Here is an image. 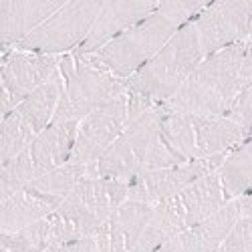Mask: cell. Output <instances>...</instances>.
<instances>
[{"mask_svg":"<svg viewBox=\"0 0 252 252\" xmlns=\"http://www.w3.org/2000/svg\"><path fill=\"white\" fill-rule=\"evenodd\" d=\"M61 57L40 55L12 49L2 53V93L0 109L2 117L14 111L31 93L47 83L59 71Z\"/></svg>","mask_w":252,"mask_h":252,"instance_id":"9c48e42d","label":"cell"},{"mask_svg":"<svg viewBox=\"0 0 252 252\" xmlns=\"http://www.w3.org/2000/svg\"><path fill=\"white\" fill-rule=\"evenodd\" d=\"M250 85L252 51L246 40L204 57L163 107L194 119L222 117L230 113L236 99Z\"/></svg>","mask_w":252,"mask_h":252,"instance_id":"6da1fadb","label":"cell"},{"mask_svg":"<svg viewBox=\"0 0 252 252\" xmlns=\"http://www.w3.org/2000/svg\"><path fill=\"white\" fill-rule=\"evenodd\" d=\"M218 178L228 200L252 194V137L226 156L218 167Z\"/></svg>","mask_w":252,"mask_h":252,"instance_id":"d4e9b609","label":"cell"},{"mask_svg":"<svg viewBox=\"0 0 252 252\" xmlns=\"http://www.w3.org/2000/svg\"><path fill=\"white\" fill-rule=\"evenodd\" d=\"M63 4L65 2H59V0H0L2 53H8L18 43H23Z\"/></svg>","mask_w":252,"mask_h":252,"instance_id":"9a60e30c","label":"cell"},{"mask_svg":"<svg viewBox=\"0 0 252 252\" xmlns=\"http://www.w3.org/2000/svg\"><path fill=\"white\" fill-rule=\"evenodd\" d=\"M87 176H95L93 174V165H81V163H65L57 167V170L36 178L34 182H31L25 190L32 192L34 196H38L40 200L49 202L55 210L63 204L73 188Z\"/></svg>","mask_w":252,"mask_h":252,"instance_id":"cb8c5ba5","label":"cell"},{"mask_svg":"<svg viewBox=\"0 0 252 252\" xmlns=\"http://www.w3.org/2000/svg\"><path fill=\"white\" fill-rule=\"evenodd\" d=\"M202 59L200 36L192 20L190 25L180 29L150 63H145L135 75L125 81L127 93L139 95L154 105H165Z\"/></svg>","mask_w":252,"mask_h":252,"instance_id":"277c9868","label":"cell"},{"mask_svg":"<svg viewBox=\"0 0 252 252\" xmlns=\"http://www.w3.org/2000/svg\"><path fill=\"white\" fill-rule=\"evenodd\" d=\"M127 125H129V109H127V91H125L123 95L99 107L79 123L71 163H81V165L97 163L105 156V152L117 141V137L123 133Z\"/></svg>","mask_w":252,"mask_h":252,"instance_id":"ba28073f","label":"cell"},{"mask_svg":"<svg viewBox=\"0 0 252 252\" xmlns=\"http://www.w3.org/2000/svg\"><path fill=\"white\" fill-rule=\"evenodd\" d=\"M250 51H252V43H250Z\"/></svg>","mask_w":252,"mask_h":252,"instance_id":"1f68e13d","label":"cell"},{"mask_svg":"<svg viewBox=\"0 0 252 252\" xmlns=\"http://www.w3.org/2000/svg\"><path fill=\"white\" fill-rule=\"evenodd\" d=\"M238 206H240V214L242 216H252V194L240 198L238 200Z\"/></svg>","mask_w":252,"mask_h":252,"instance_id":"4dcf8cb0","label":"cell"},{"mask_svg":"<svg viewBox=\"0 0 252 252\" xmlns=\"http://www.w3.org/2000/svg\"><path fill=\"white\" fill-rule=\"evenodd\" d=\"M196 121V154L198 159L226 158L238 145L252 137V129L230 115Z\"/></svg>","mask_w":252,"mask_h":252,"instance_id":"ac0fdd59","label":"cell"},{"mask_svg":"<svg viewBox=\"0 0 252 252\" xmlns=\"http://www.w3.org/2000/svg\"><path fill=\"white\" fill-rule=\"evenodd\" d=\"M148 210L150 204L125 202L93 236L99 252H131L139 238Z\"/></svg>","mask_w":252,"mask_h":252,"instance_id":"d6986e66","label":"cell"},{"mask_svg":"<svg viewBox=\"0 0 252 252\" xmlns=\"http://www.w3.org/2000/svg\"><path fill=\"white\" fill-rule=\"evenodd\" d=\"M63 89H65V79H63L61 71H57L47 83H43L16 107V111L25 117V121L36 133L47 129L53 123L63 97Z\"/></svg>","mask_w":252,"mask_h":252,"instance_id":"7402d4cb","label":"cell"},{"mask_svg":"<svg viewBox=\"0 0 252 252\" xmlns=\"http://www.w3.org/2000/svg\"><path fill=\"white\" fill-rule=\"evenodd\" d=\"M178 200L184 208L188 228L196 226L202 220L216 214L222 206H226L230 202L224 194L218 172H212V174L196 180L194 184H190L182 194H178Z\"/></svg>","mask_w":252,"mask_h":252,"instance_id":"44dd1931","label":"cell"},{"mask_svg":"<svg viewBox=\"0 0 252 252\" xmlns=\"http://www.w3.org/2000/svg\"><path fill=\"white\" fill-rule=\"evenodd\" d=\"M224 159L226 158L192 159L188 163L143 172L135 180L129 182L127 200L129 202H143V204H158L163 200L176 198L196 180L212 174V172H218V167L222 165Z\"/></svg>","mask_w":252,"mask_h":252,"instance_id":"8fae6325","label":"cell"},{"mask_svg":"<svg viewBox=\"0 0 252 252\" xmlns=\"http://www.w3.org/2000/svg\"><path fill=\"white\" fill-rule=\"evenodd\" d=\"M55 212V208L29 190H20L0 202V234L18 232Z\"/></svg>","mask_w":252,"mask_h":252,"instance_id":"603a6c76","label":"cell"},{"mask_svg":"<svg viewBox=\"0 0 252 252\" xmlns=\"http://www.w3.org/2000/svg\"><path fill=\"white\" fill-rule=\"evenodd\" d=\"M77 131L79 123H51L34 137L27 152L34 163L38 178L71 161Z\"/></svg>","mask_w":252,"mask_h":252,"instance_id":"e0dca14e","label":"cell"},{"mask_svg":"<svg viewBox=\"0 0 252 252\" xmlns=\"http://www.w3.org/2000/svg\"><path fill=\"white\" fill-rule=\"evenodd\" d=\"M218 252H252V216L240 214Z\"/></svg>","mask_w":252,"mask_h":252,"instance_id":"83f0119b","label":"cell"},{"mask_svg":"<svg viewBox=\"0 0 252 252\" xmlns=\"http://www.w3.org/2000/svg\"><path fill=\"white\" fill-rule=\"evenodd\" d=\"M240 218L238 200H230L216 214L202 220L196 226L186 228L154 252H218L228 232Z\"/></svg>","mask_w":252,"mask_h":252,"instance_id":"5bb4252c","label":"cell"},{"mask_svg":"<svg viewBox=\"0 0 252 252\" xmlns=\"http://www.w3.org/2000/svg\"><path fill=\"white\" fill-rule=\"evenodd\" d=\"M163 115L165 107L158 105L139 119L131 121L117 137V141L105 152V156L97 163H93V174L127 184L143 174L148 170L150 154Z\"/></svg>","mask_w":252,"mask_h":252,"instance_id":"8992f818","label":"cell"},{"mask_svg":"<svg viewBox=\"0 0 252 252\" xmlns=\"http://www.w3.org/2000/svg\"><path fill=\"white\" fill-rule=\"evenodd\" d=\"M192 159H198L194 117H186L165 109L145 172L188 163Z\"/></svg>","mask_w":252,"mask_h":252,"instance_id":"7c38bea8","label":"cell"},{"mask_svg":"<svg viewBox=\"0 0 252 252\" xmlns=\"http://www.w3.org/2000/svg\"><path fill=\"white\" fill-rule=\"evenodd\" d=\"M228 115L252 129V85L236 99V103L232 105V109H230Z\"/></svg>","mask_w":252,"mask_h":252,"instance_id":"f1b7e54d","label":"cell"},{"mask_svg":"<svg viewBox=\"0 0 252 252\" xmlns=\"http://www.w3.org/2000/svg\"><path fill=\"white\" fill-rule=\"evenodd\" d=\"M186 228V214L178 196L158 204H150L148 216L143 220L139 238L131 252H154L163 242L184 232Z\"/></svg>","mask_w":252,"mask_h":252,"instance_id":"ffe728a7","label":"cell"},{"mask_svg":"<svg viewBox=\"0 0 252 252\" xmlns=\"http://www.w3.org/2000/svg\"><path fill=\"white\" fill-rule=\"evenodd\" d=\"M59 71L65 79V89L53 123H81L127 91L125 81L105 69L95 55H81L77 51L63 55Z\"/></svg>","mask_w":252,"mask_h":252,"instance_id":"3957f363","label":"cell"},{"mask_svg":"<svg viewBox=\"0 0 252 252\" xmlns=\"http://www.w3.org/2000/svg\"><path fill=\"white\" fill-rule=\"evenodd\" d=\"M79 238L81 236L75 232V228L57 212L34 222L29 228L18 230V232L0 234L2 248L10 252H47L53 246L73 242Z\"/></svg>","mask_w":252,"mask_h":252,"instance_id":"2e32d148","label":"cell"},{"mask_svg":"<svg viewBox=\"0 0 252 252\" xmlns=\"http://www.w3.org/2000/svg\"><path fill=\"white\" fill-rule=\"evenodd\" d=\"M127 182L87 176L73 188L55 212L65 218L81 238L95 236L97 230L127 202Z\"/></svg>","mask_w":252,"mask_h":252,"instance_id":"5b68a950","label":"cell"},{"mask_svg":"<svg viewBox=\"0 0 252 252\" xmlns=\"http://www.w3.org/2000/svg\"><path fill=\"white\" fill-rule=\"evenodd\" d=\"M194 25L204 57L246 43L252 27V2H210L194 18Z\"/></svg>","mask_w":252,"mask_h":252,"instance_id":"30bf717a","label":"cell"},{"mask_svg":"<svg viewBox=\"0 0 252 252\" xmlns=\"http://www.w3.org/2000/svg\"><path fill=\"white\" fill-rule=\"evenodd\" d=\"M36 178H38V174L34 170V163H32L29 152L25 150L12 161L0 165V202L8 200L10 196H14L20 190H25Z\"/></svg>","mask_w":252,"mask_h":252,"instance_id":"4316f807","label":"cell"},{"mask_svg":"<svg viewBox=\"0 0 252 252\" xmlns=\"http://www.w3.org/2000/svg\"><path fill=\"white\" fill-rule=\"evenodd\" d=\"M47 252H99V248H97L95 238L87 236V238H79V240H73V242H65V244L53 246Z\"/></svg>","mask_w":252,"mask_h":252,"instance_id":"f546056e","label":"cell"},{"mask_svg":"<svg viewBox=\"0 0 252 252\" xmlns=\"http://www.w3.org/2000/svg\"><path fill=\"white\" fill-rule=\"evenodd\" d=\"M103 2L99 0H77L65 2L49 20L31 32L14 49L27 53L63 57L77 51L89 36Z\"/></svg>","mask_w":252,"mask_h":252,"instance_id":"52a82bcc","label":"cell"},{"mask_svg":"<svg viewBox=\"0 0 252 252\" xmlns=\"http://www.w3.org/2000/svg\"><path fill=\"white\" fill-rule=\"evenodd\" d=\"M38 133L25 121L16 109L2 117L0 123V165H4L18 158Z\"/></svg>","mask_w":252,"mask_h":252,"instance_id":"484cf974","label":"cell"},{"mask_svg":"<svg viewBox=\"0 0 252 252\" xmlns=\"http://www.w3.org/2000/svg\"><path fill=\"white\" fill-rule=\"evenodd\" d=\"M206 6L208 2H159L154 14L91 55L115 77L127 81Z\"/></svg>","mask_w":252,"mask_h":252,"instance_id":"7a4b0ae2","label":"cell"},{"mask_svg":"<svg viewBox=\"0 0 252 252\" xmlns=\"http://www.w3.org/2000/svg\"><path fill=\"white\" fill-rule=\"evenodd\" d=\"M158 6H159V2H148V0H145V2H141V0L103 2L89 36L85 38V43L77 49V53H81V55L97 53L105 45H109L113 38H117L125 31L133 29L141 20L154 14Z\"/></svg>","mask_w":252,"mask_h":252,"instance_id":"4fadbf2b","label":"cell"}]
</instances>
